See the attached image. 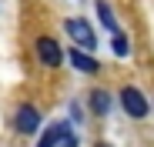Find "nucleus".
<instances>
[{"label":"nucleus","mask_w":154,"mask_h":147,"mask_svg":"<svg viewBox=\"0 0 154 147\" xmlns=\"http://www.w3.org/2000/svg\"><path fill=\"white\" fill-rule=\"evenodd\" d=\"M64 30H67V37H74L81 47H87V50L97 44V37H94V30H91V23H87V20H77V17H70V20L64 23Z\"/></svg>","instance_id":"1"},{"label":"nucleus","mask_w":154,"mask_h":147,"mask_svg":"<svg viewBox=\"0 0 154 147\" xmlns=\"http://www.w3.org/2000/svg\"><path fill=\"white\" fill-rule=\"evenodd\" d=\"M121 104H124L127 114L137 117V120L147 114V100H144V94H141L137 87H124V90H121Z\"/></svg>","instance_id":"2"},{"label":"nucleus","mask_w":154,"mask_h":147,"mask_svg":"<svg viewBox=\"0 0 154 147\" xmlns=\"http://www.w3.org/2000/svg\"><path fill=\"white\" fill-rule=\"evenodd\" d=\"M37 54H40V60H44L47 67H60V60H64L60 44L50 40V37H40V40H37Z\"/></svg>","instance_id":"3"},{"label":"nucleus","mask_w":154,"mask_h":147,"mask_svg":"<svg viewBox=\"0 0 154 147\" xmlns=\"http://www.w3.org/2000/svg\"><path fill=\"white\" fill-rule=\"evenodd\" d=\"M37 127H40V114H37V107L23 104V107L17 110V130H20V134H34Z\"/></svg>","instance_id":"4"},{"label":"nucleus","mask_w":154,"mask_h":147,"mask_svg":"<svg viewBox=\"0 0 154 147\" xmlns=\"http://www.w3.org/2000/svg\"><path fill=\"white\" fill-rule=\"evenodd\" d=\"M70 60H74V67H77V70H87V74H94V70H97V60H94L91 54H84V50H70Z\"/></svg>","instance_id":"5"},{"label":"nucleus","mask_w":154,"mask_h":147,"mask_svg":"<svg viewBox=\"0 0 154 147\" xmlns=\"http://www.w3.org/2000/svg\"><path fill=\"white\" fill-rule=\"evenodd\" d=\"M91 107H94V110H97L100 117H104V114L111 110V97H107L104 90H94V97H91Z\"/></svg>","instance_id":"6"},{"label":"nucleus","mask_w":154,"mask_h":147,"mask_svg":"<svg viewBox=\"0 0 154 147\" xmlns=\"http://www.w3.org/2000/svg\"><path fill=\"white\" fill-rule=\"evenodd\" d=\"M97 17H100V23H104L107 30H114V10H111V4L100 0V4H97Z\"/></svg>","instance_id":"7"},{"label":"nucleus","mask_w":154,"mask_h":147,"mask_svg":"<svg viewBox=\"0 0 154 147\" xmlns=\"http://www.w3.org/2000/svg\"><path fill=\"white\" fill-rule=\"evenodd\" d=\"M111 47H114V54H117V57H127V37H124V34H114Z\"/></svg>","instance_id":"8"},{"label":"nucleus","mask_w":154,"mask_h":147,"mask_svg":"<svg viewBox=\"0 0 154 147\" xmlns=\"http://www.w3.org/2000/svg\"><path fill=\"white\" fill-rule=\"evenodd\" d=\"M57 137L64 140V147H77V137H74V134H70L67 127H57Z\"/></svg>","instance_id":"9"},{"label":"nucleus","mask_w":154,"mask_h":147,"mask_svg":"<svg viewBox=\"0 0 154 147\" xmlns=\"http://www.w3.org/2000/svg\"><path fill=\"white\" fill-rule=\"evenodd\" d=\"M54 144H57V127H54V130H47V134L40 137V144H37V147H54Z\"/></svg>","instance_id":"10"},{"label":"nucleus","mask_w":154,"mask_h":147,"mask_svg":"<svg viewBox=\"0 0 154 147\" xmlns=\"http://www.w3.org/2000/svg\"><path fill=\"white\" fill-rule=\"evenodd\" d=\"M97 147H111V144H97Z\"/></svg>","instance_id":"11"}]
</instances>
